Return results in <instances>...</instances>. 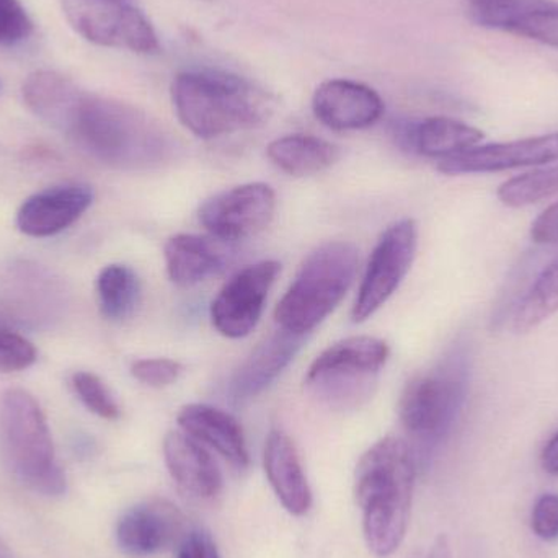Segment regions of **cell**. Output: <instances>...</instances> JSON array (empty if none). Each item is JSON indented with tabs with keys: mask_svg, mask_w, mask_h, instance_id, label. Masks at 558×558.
<instances>
[{
	"mask_svg": "<svg viewBox=\"0 0 558 558\" xmlns=\"http://www.w3.org/2000/svg\"><path fill=\"white\" fill-rule=\"evenodd\" d=\"M22 95L35 117L105 166L150 170L175 156V141L149 114L90 94L68 75L48 69L33 72L23 82Z\"/></svg>",
	"mask_w": 558,
	"mask_h": 558,
	"instance_id": "cell-1",
	"label": "cell"
},
{
	"mask_svg": "<svg viewBox=\"0 0 558 558\" xmlns=\"http://www.w3.org/2000/svg\"><path fill=\"white\" fill-rule=\"evenodd\" d=\"M415 477L412 446L393 436L371 446L357 462L354 497L363 514L364 539L374 556H392L405 539Z\"/></svg>",
	"mask_w": 558,
	"mask_h": 558,
	"instance_id": "cell-2",
	"label": "cell"
},
{
	"mask_svg": "<svg viewBox=\"0 0 558 558\" xmlns=\"http://www.w3.org/2000/svg\"><path fill=\"white\" fill-rule=\"evenodd\" d=\"M172 104L180 123L202 140L260 126L274 111L267 92L218 69L180 72L172 82Z\"/></svg>",
	"mask_w": 558,
	"mask_h": 558,
	"instance_id": "cell-3",
	"label": "cell"
},
{
	"mask_svg": "<svg viewBox=\"0 0 558 558\" xmlns=\"http://www.w3.org/2000/svg\"><path fill=\"white\" fill-rule=\"evenodd\" d=\"M0 458L28 490L45 497L65 494L45 413L26 390L10 389L0 399Z\"/></svg>",
	"mask_w": 558,
	"mask_h": 558,
	"instance_id": "cell-4",
	"label": "cell"
},
{
	"mask_svg": "<svg viewBox=\"0 0 558 558\" xmlns=\"http://www.w3.org/2000/svg\"><path fill=\"white\" fill-rule=\"evenodd\" d=\"M360 270V248L353 242H327L299 268L279 301L275 318L282 330L305 335L343 301Z\"/></svg>",
	"mask_w": 558,
	"mask_h": 558,
	"instance_id": "cell-5",
	"label": "cell"
},
{
	"mask_svg": "<svg viewBox=\"0 0 558 558\" xmlns=\"http://www.w3.org/2000/svg\"><path fill=\"white\" fill-rule=\"evenodd\" d=\"M465 353L454 351L438 367L413 377L399 403V416L407 435L420 451L432 452L451 433L469 386Z\"/></svg>",
	"mask_w": 558,
	"mask_h": 558,
	"instance_id": "cell-6",
	"label": "cell"
},
{
	"mask_svg": "<svg viewBox=\"0 0 558 558\" xmlns=\"http://www.w3.org/2000/svg\"><path fill=\"white\" fill-rule=\"evenodd\" d=\"M387 360L386 341L374 337L344 338L315 357L305 386L333 409H354L373 396Z\"/></svg>",
	"mask_w": 558,
	"mask_h": 558,
	"instance_id": "cell-7",
	"label": "cell"
},
{
	"mask_svg": "<svg viewBox=\"0 0 558 558\" xmlns=\"http://www.w3.org/2000/svg\"><path fill=\"white\" fill-rule=\"evenodd\" d=\"M72 28L97 46L126 49L137 54H154L160 43L156 29L136 7L105 0H61Z\"/></svg>",
	"mask_w": 558,
	"mask_h": 558,
	"instance_id": "cell-8",
	"label": "cell"
},
{
	"mask_svg": "<svg viewBox=\"0 0 558 558\" xmlns=\"http://www.w3.org/2000/svg\"><path fill=\"white\" fill-rule=\"evenodd\" d=\"M416 247L418 229L413 219H402L386 229L364 271L351 312L354 322L366 320L392 298L412 268Z\"/></svg>",
	"mask_w": 558,
	"mask_h": 558,
	"instance_id": "cell-9",
	"label": "cell"
},
{
	"mask_svg": "<svg viewBox=\"0 0 558 558\" xmlns=\"http://www.w3.org/2000/svg\"><path fill=\"white\" fill-rule=\"evenodd\" d=\"M277 195L267 183H245L206 199L199 206L203 228L219 241H244L264 231L275 216Z\"/></svg>",
	"mask_w": 558,
	"mask_h": 558,
	"instance_id": "cell-10",
	"label": "cell"
},
{
	"mask_svg": "<svg viewBox=\"0 0 558 558\" xmlns=\"http://www.w3.org/2000/svg\"><path fill=\"white\" fill-rule=\"evenodd\" d=\"M281 274L277 260L248 265L226 282L211 304V320L226 338L247 337L264 315L268 294Z\"/></svg>",
	"mask_w": 558,
	"mask_h": 558,
	"instance_id": "cell-11",
	"label": "cell"
},
{
	"mask_svg": "<svg viewBox=\"0 0 558 558\" xmlns=\"http://www.w3.org/2000/svg\"><path fill=\"white\" fill-rule=\"evenodd\" d=\"M556 160H558V133H553L510 141V143L472 147L458 156L439 160L438 170L445 175L494 173L544 166Z\"/></svg>",
	"mask_w": 558,
	"mask_h": 558,
	"instance_id": "cell-12",
	"label": "cell"
},
{
	"mask_svg": "<svg viewBox=\"0 0 558 558\" xmlns=\"http://www.w3.org/2000/svg\"><path fill=\"white\" fill-rule=\"evenodd\" d=\"M312 110L324 126L333 131H360L383 118V98L369 85L348 78L322 82L312 97Z\"/></svg>",
	"mask_w": 558,
	"mask_h": 558,
	"instance_id": "cell-13",
	"label": "cell"
},
{
	"mask_svg": "<svg viewBox=\"0 0 558 558\" xmlns=\"http://www.w3.org/2000/svg\"><path fill=\"white\" fill-rule=\"evenodd\" d=\"M183 524L185 517L170 501L160 498L143 501L118 521V547L130 557L154 556L179 539Z\"/></svg>",
	"mask_w": 558,
	"mask_h": 558,
	"instance_id": "cell-14",
	"label": "cell"
},
{
	"mask_svg": "<svg viewBox=\"0 0 558 558\" xmlns=\"http://www.w3.org/2000/svg\"><path fill=\"white\" fill-rule=\"evenodd\" d=\"M94 203L87 185H62L29 196L16 213V228L28 238H52L71 228Z\"/></svg>",
	"mask_w": 558,
	"mask_h": 558,
	"instance_id": "cell-15",
	"label": "cell"
},
{
	"mask_svg": "<svg viewBox=\"0 0 558 558\" xmlns=\"http://www.w3.org/2000/svg\"><path fill=\"white\" fill-rule=\"evenodd\" d=\"M302 343H304L302 335L291 333L281 328L268 337L264 343L258 344L232 377L231 387H229L232 402L235 405H245L265 392L294 360Z\"/></svg>",
	"mask_w": 558,
	"mask_h": 558,
	"instance_id": "cell-16",
	"label": "cell"
},
{
	"mask_svg": "<svg viewBox=\"0 0 558 558\" xmlns=\"http://www.w3.org/2000/svg\"><path fill=\"white\" fill-rule=\"evenodd\" d=\"M163 458L173 481L196 500H215L222 490V474L205 446L185 432L163 439Z\"/></svg>",
	"mask_w": 558,
	"mask_h": 558,
	"instance_id": "cell-17",
	"label": "cell"
},
{
	"mask_svg": "<svg viewBox=\"0 0 558 558\" xmlns=\"http://www.w3.org/2000/svg\"><path fill=\"white\" fill-rule=\"evenodd\" d=\"M167 274L182 288H192L228 270L232 260L229 242L195 234H179L169 239L163 248Z\"/></svg>",
	"mask_w": 558,
	"mask_h": 558,
	"instance_id": "cell-18",
	"label": "cell"
},
{
	"mask_svg": "<svg viewBox=\"0 0 558 558\" xmlns=\"http://www.w3.org/2000/svg\"><path fill=\"white\" fill-rule=\"evenodd\" d=\"M177 422L186 435L215 449L239 471L248 468L244 429L231 413L206 403H190L180 410Z\"/></svg>",
	"mask_w": 558,
	"mask_h": 558,
	"instance_id": "cell-19",
	"label": "cell"
},
{
	"mask_svg": "<svg viewBox=\"0 0 558 558\" xmlns=\"http://www.w3.org/2000/svg\"><path fill=\"white\" fill-rule=\"evenodd\" d=\"M265 472L282 507L302 517L312 507V492L294 441L274 429L265 442Z\"/></svg>",
	"mask_w": 558,
	"mask_h": 558,
	"instance_id": "cell-20",
	"label": "cell"
},
{
	"mask_svg": "<svg viewBox=\"0 0 558 558\" xmlns=\"http://www.w3.org/2000/svg\"><path fill=\"white\" fill-rule=\"evenodd\" d=\"M399 140L420 156L442 160L481 146L484 133L452 118L432 117L400 128Z\"/></svg>",
	"mask_w": 558,
	"mask_h": 558,
	"instance_id": "cell-21",
	"label": "cell"
},
{
	"mask_svg": "<svg viewBox=\"0 0 558 558\" xmlns=\"http://www.w3.org/2000/svg\"><path fill=\"white\" fill-rule=\"evenodd\" d=\"M340 147L311 134H289L271 141L267 156L281 172L311 177L324 172L340 159Z\"/></svg>",
	"mask_w": 558,
	"mask_h": 558,
	"instance_id": "cell-22",
	"label": "cell"
},
{
	"mask_svg": "<svg viewBox=\"0 0 558 558\" xmlns=\"http://www.w3.org/2000/svg\"><path fill=\"white\" fill-rule=\"evenodd\" d=\"M98 302L108 320H126L141 301V281L126 265H108L97 279Z\"/></svg>",
	"mask_w": 558,
	"mask_h": 558,
	"instance_id": "cell-23",
	"label": "cell"
},
{
	"mask_svg": "<svg viewBox=\"0 0 558 558\" xmlns=\"http://www.w3.org/2000/svg\"><path fill=\"white\" fill-rule=\"evenodd\" d=\"M553 0H468L478 25L518 35L521 28Z\"/></svg>",
	"mask_w": 558,
	"mask_h": 558,
	"instance_id": "cell-24",
	"label": "cell"
},
{
	"mask_svg": "<svg viewBox=\"0 0 558 558\" xmlns=\"http://www.w3.org/2000/svg\"><path fill=\"white\" fill-rule=\"evenodd\" d=\"M558 312V257L531 286L514 314V330L527 333Z\"/></svg>",
	"mask_w": 558,
	"mask_h": 558,
	"instance_id": "cell-25",
	"label": "cell"
},
{
	"mask_svg": "<svg viewBox=\"0 0 558 558\" xmlns=\"http://www.w3.org/2000/svg\"><path fill=\"white\" fill-rule=\"evenodd\" d=\"M557 193L558 166H553L508 180L498 189V199L508 208H524Z\"/></svg>",
	"mask_w": 558,
	"mask_h": 558,
	"instance_id": "cell-26",
	"label": "cell"
},
{
	"mask_svg": "<svg viewBox=\"0 0 558 558\" xmlns=\"http://www.w3.org/2000/svg\"><path fill=\"white\" fill-rule=\"evenodd\" d=\"M72 386L78 399L92 413L105 420L120 418V405L100 377L95 376L94 373L81 371L72 376Z\"/></svg>",
	"mask_w": 558,
	"mask_h": 558,
	"instance_id": "cell-27",
	"label": "cell"
},
{
	"mask_svg": "<svg viewBox=\"0 0 558 558\" xmlns=\"http://www.w3.org/2000/svg\"><path fill=\"white\" fill-rule=\"evenodd\" d=\"M32 33V19L20 0H0V46L20 45Z\"/></svg>",
	"mask_w": 558,
	"mask_h": 558,
	"instance_id": "cell-28",
	"label": "cell"
},
{
	"mask_svg": "<svg viewBox=\"0 0 558 558\" xmlns=\"http://www.w3.org/2000/svg\"><path fill=\"white\" fill-rule=\"evenodd\" d=\"M36 361L32 343L15 331L0 328V373L28 369Z\"/></svg>",
	"mask_w": 558,
	"mask_h": 558,
	"instance_id": "cell-29",
	"label": "cell"
},
{
	"mask_svg": "<svg viewBox=\"0 0 558 558\" xmlns=\"http://www.w3.org/2000/svg\"><path fill=\"white\" fill-rule=\"evenodd\" d=\"M183 366L179 361L169 357H149V360L134 361L131 366V374L140 383L150 387L172 386L179 380Z\"/></svg>",
	"mask_w": 558,
	"mask_h": 558,
	"instance_id": "cell-30",
	"label": "cell"
},
{
	"mask_svg": "<svg viewBox=\"0 0 558 558\" xmlns=\"http://www.w3.org/2000/svg\"><path fill=\"white\" fill-rule=\"evenodd\" d=\"M531 526L539 539L547 543L558 539V495L546 494L536 501Z\"/></svg>",
	"mask_w": 558,
	"mask_h": 558,
	"instance_id": "cell-31",
	"label": "cell"
},
{
	"mask_svg": "<svg viewBox=\"0 0 558 558\" xmlns=\"http://www.w3.org/2000/svg\"><path fill=\"white\" fill-rule=\"evenodd\" d=\"M177 558H221L215 541L206 531L195 530L185 534L179 546Z\"/></svg>",
	"mask_w": 558,
	"mask_h": 558,
	"instance_id": "cell-32",
	"label": "cell"
},
{
	"mask_svg": "<svg viewBox=\"0 0 558 558\" xmlns=\"http://www.w3.org/2000/svg\"><path fill=\"white\" fill-rule=\"evenodd\" d=\"M531 238L539 245L558 244V203L547 208L531 228Z\"/></svg>",
	"mask_w": 558,
	"mask_h": 558,
	"instance_id": "cell-33",
	"label": "cell"
},
{
	"mask_svg": "<svg viewBox=\"0 0 558 558\" xmlns=\"http://www.w3.org/2000/svg\"><path fill=\"white\" fill-rule=\"evenodd\" d=\"M541 464H543V469L547 474L558 475V433L549 439L546 448L543 449Z\"/></svg>",
	"mask_w": 558,
	"mask_h": 558,
	"instance_id": "cell-34",
	"label": "cell"
},
{
	"mask_svg": "<svg viewBox=\"0 0 558 558\" xmlns=\"http://www.w3.org/2000/svg\"><path fill=\"white\" fill-rule=\"evenodd\" d=\"M105 2H111V3H126V2H131V0H105Z\"/></svg>",
	"mask_w": 558,
	"mask_h": 558,
	"instance_id": "cell-35",
	"label": "cell"
},
{
	"mask_svg": "<svg viewBox=\"0 0 558 558\" xmlns=\"http://www.w3.org/2000/svg\"><path fill=\"white\" fill-rule=\"evenodd\" d=\"M0 558H9V557H7L5 554L0 553Z\"/></svg>",
	"mask_w": 558,
	"mask_h": 558,
	"instance_id": "cell-36",
	"label": "cell"
}]
</instances>
